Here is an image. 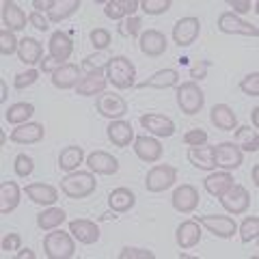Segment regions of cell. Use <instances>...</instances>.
Listing matches in <instances>:
<instances>
[{
  "instance_id": "cell-1",
  "label": "cell",
  "mask_w": 259,
  "mask_h": 259,
  "mask_svg": "<svg viewBox=\"0 0 259 259\" xmlns=\"http://www.w3.org/2000/svg\"><path fill=\"white\" fill-rule=\"evenodd\" d=\"M106 78L115 89H132L136 78V67L127 56H112L106 65Z\"/></svg>"
},
{
  "instance_id": "cell-2",
  "label": "cell",
  "mask_w": 259,
  "mask_h": 259,
  "mask_svg": "<svg viewBox=\"0 0 259 259\" xmlns=\"http://www.w3.org/2000/svg\"><path fill=\"white\" fill-rule=\"evenodd\" d=\"M44 250L50 259H69L76 253L74 236L63 229H52L44 238Z\"/></svg>"
},
{
  "instance_id": "cell-3",
  "label": "cell",
  "mask_w": 259,
  "mask_h": 259,
  "mask_svg": "<svg viewBox=\"0 0 259 259\" xmlns=\"http://www.w3.org/2000/svg\"><path fill=\"white\" fill-rule=\"evenodd\" d=\"M97 180L91 173H82V171H74L67 173L61 180V190L63 194H67L69 199H84L89 194L95 192Z\"/></svg>"
},
{
  "instance_id": "cell-4",
  "label": "cell",
  "mask_w": 259,
  "mask_h": 259,
  "mask_svg": "<svg viewBox=\"0 0 259 259\" xmlns=\"http://www.w3.org/2000/svg\"><path fill=\"white\" fill-rule=\"evenodd\" d=\"M177 106H180V110L184 112V115H199L201 108H203V104H205V95L203 91H201V87L197 82H184L177 87Z\"/></svg>"
},
{
  "instance_id": "cell-5",
  "label": "cell",
  "mask_w": 259,
  "mask_h": 259,
  "mask_svg": "<svg viewBox=\"0 0 259 259\" xmlns=\"http://www.w3.org/2000/svg\"><path fill=\"white\" fill-rule=\"evenodd\" d=\"M242 160H244V156H242V149L236 143L225 141L214 145V164L223 171H236L242 164Z\"/></svg>"
},
{
  "instance_id": "cell-6",
  "label": "cell",
  "mask_w": 259,
  "mask_h": 259,
  "mask_svg": "<svg viewBox=\"0 0 259 259\" xmlns=\"http://www.w3.org/2000/svg\"><path fill=\"white\" fill-rule=\"evenodd\" d=\"M177 180V168L171 164H158L145 177V188L149 192H162L168 190Z\"/></svg>"
},
{
  "instance_id": "cell-7",
  "label": "cell",
  "mask_w": 259,
  "mask_h": 259,
  "mask_svg": "<svg viewBox=\"0 0 259 259\" xmlns=\"http://www.w3.org/2000/svg\"><path fill=\"white\" fill-rule=\"evenodd\" d=\"M218 30L225 32V35H242V37H257L259 35V28L255 24L240 20L238 15L231 11H225L218 15Z\"/></svg>"
},
{
  "instance_id": "cell-8",
  "label": "cell",
  "mask_w": 259,
  "mask_h": 259,
  "mask_svg": "<svg viewBox=\"0 0 259 259\" xmlns=\"http://www.w3.org/2000/svg\"><path fill=\"white\" fill-rule=\"evenodd\" d=\"M95 106H97V112H100L102 117H106L110 121H117V119H121L127 112V102L121 95L112 93V91L100 93V97H97V102H95Z\"/></svg>"
},
{
  "instance_id": "cell-9",
  "label": "cell",
  "mask_w": 259,
  "mask_h": 259,
  "mask_svg": "<svg viewBox=\"0 0 259 259\" xmlns=\"http://www.w3.org/2000/svg\"><path fill=\"white\" fill-rule=\"evenodd\" d=\"M221 205H223L229 214H233V216L244 214L246 209L250 207V194H248V190L244 188V186L233 184L231 188L221 197Z\"/></svg>"
},
{
  "instance_id": "cell-10",
  "label": "cell",
  "mask_w": 259,
  "mask_h": 259,
  "mask_svg": "<svg viewBox=\"0 0 259 259\" xmlns=\"http://www.w3.org/2000/svg\"><path fill=\"white\" fill-rule=\"evenodd\" d=\"M194 221H197L199 225H203L209 233H214V236H218V238H233V233L238 231L236 221L229 218V216L209 214V216H197Z\"/></svg>"
},
{
  "instance_id": "cell-11",
  "label": "cell",
  "mask_w": 259,
  "mask_h": 259,
  "mask_svg": "<svg viewBox=\"0 0 259 259\" xmlns=\"http://www.w3.org/2000/svg\"><path fill=\"white\" fill-rule=\"evenodd\" d=\"M201 32V22L199 18H182L173 26V41L177 46H192L199 39Z\"/></svg>"
},
{
  "instance_id": "cell-12",
  "label": "cell",
  "mask_w": 259,
  "mask_h": 259,
  "mask_svg": "<svg viewBox=\"0 0 259 259\" xmlns=\"http://www.w3.org/2000/svg\"><path fill=\"white\" fill-rule=\"evenodd\" d=\"M197 205H199V190L194 188V186L184 184V186H180V188H175V192H173V207L177 209V212L190 214V212L197 209Z\"/></svg>"
},
{
  "instance_id": "cell-13",
  "label": "cell",
  "mask_w": 259,
  "mask_h": 259,
  "mask_svg": "<svg viewBox=\"0 0 259 259\" xmlns=\"http://www.w3.org/2000/svg\"><path fill=\"white\" fill-rule=\"evenodd\" d=\"M87 166L97 175H115L119 171V160L106 151H93L87 156Z\"/></svg>"
},
{
  "instance_id": "cell-14",
  "label": "cell",
  "mask_w": 259,
  "mask_h": 259,
  "mask_svg": "<svg viewBox=\"0 0 259 259\" xmlns=\"http://www.w3.org/2000/svg\"><path fill=\"white\" fill-rule=\"evenodd\" d=\"M177 246L182 250H190L201 242V225L197 221H184L175 231Z\"/></svg>"
},
{
  "instance_id": "cell-15",
  "label": "cell",
  "mask_w": 259,
  "mask_h": 259,
  "mask_svg": "<svg viewBox=\"0 0 259 259\" xmlns=\"http://www.w3.org/2000/svg\"><path fill=\"white\" fill-rule=\"evenodd\" d=\"M134 153L143 162H158L162 158V145L153 136H136L134 139Z\"/></svg>"
},
{
  "instance_id": "cell-16",
  "label": "cell",
  "mask_w": 259,
  "mask_h": 259,
  "mask_svg": "<svg viewBox=\"0 0 259 259\" xmlns=\"http://www.w3.org/2000/svg\"><path fill=\"white\" fill-rule=\"evenodd\" d=\"M141 125L151 132L153 136H173L175 134V123L173 119H168L166 115H156V112H151V115H143L141 117Z\"/></svg>"
},
{
  "instance_id": "cell-17",
  "label": "cell",
  "mask_w": 259,
  "mask_h": 259,
  "mask_svg": "<svg viewBox=\"0 0 259 259\" xmlns=\"http://www.w3.org/2000/svg\"><path fill=\"white\" fill-rule=\"evenodd\" d=\"M166 46H168V41L160 30H147V32H143L139 39L141 52L147 56H162L166 52Z\"/></svg>"
},
{
  "instance_id": "cell-18",
  "label": "cell",
  "mask_w": 259,
  "mask_h": 259,
  "mask_svg": "<svg viewBox=\"0 0 259 259\" xmlns=\"http://www.w3.org/2000/svg\"><path fill=\"white\" fill-rule=\"evenodd\" d=\"M69 233L74 236L80 244H95L100 240V227L93 221H71Z\"/></svg>"
},
{
  "instance_id": "cell-19",
  "label": "cell",
  "mask_w": 259,
  "mask_h": 259,
  "mask_svg": "<svg viewBox=\"0 0 259 259\" xmlns=\"http://www.w3.org/2000/svg\"><path fill=\"white\" fill-rule=\"evenodd\" d=\"M48 48H50V56H54L56 61L65 63L71 56V52H74V41H71V37L67 35V32L56 30V32H52Z\"/></svg>"
},
{
  "instance_id": "cell-20",
  "label": "cell",
  "mask_w": 259,
  "mask_h": 259,
  "mask_svg": "<svg viewBox=\"0 0 259 259\" xmlns=\"http://www.w3.org/2000/svg\"><path fill=\"white\" fill-rule=\"evenodd\" d=\"M106 71L104 69H95V71H89V74L78 82V95H95V93H104L106 89Z\"/></svg>"
},
{
  "instance_id": "cell-21",
  "label": "cell",
  "mask_w": 259,
  "mask_h": 259,
  "mask_svg": "<svg viewBox=\"0 0 259 259\" xmlns=\"http://www.w3.org/2000/svg\"><path fill=\"white\" fill-rule=\"evenodd\" d=\"M44 136H46L44 123H24L11 132V141L20 145H32V143L44 141Z\"/></svg>"
},
{
  "instance_id": "cell-22",
  "label": "cell",
  "mask_w": 259,
  "mask_h": 259,
  "mask_svg": "<svg viewBox=\"0 0 259 259\" xmlns=\"http://www.w3.org/2000/svg\"><path fill=\"white\" fill-rule=\"evenodd\" d=\"M106 130H108V141L115 145V147H127V145L134 141V130L123 119L110 121V125Z\"/></svg>"
},
{
  "instance_id": "cell-23",
  "label": "cell",
  "mask_w": 259,
  "mask_h": 259,
  "mask_svg": "<svg viewBox=\"0 0 259 259\" xmlns=\"http://www.w3.org/2000/svg\"><path fill=\"white\" fill-rule=\"evenodd\" d=\"M24 190H26L28 199L37 205H54L59 199V192L50 184H28Z\"/></svg>"
},
{
  "instance_id": "cell-24",
  "label": "cell",
  "mask_w": 259,
  "mask_h": 259,
  "mask_svg": "<svg viewBox=\"0 0 259 259\" xmlns=\"http://www.w3.org/2000/svg\"><path fill=\"white\" fill-rule=\"evenodd\" d=\"M209 121H212L218 130H223V132H231V130L238 127L236 112L227 106V104H216L212 112H209Z\"/></svg>"
},
{
  "instance_id": "cell-25",
  "label": "cell",
  "mask_w": 259,
  "mask_h": 259,
  "mask_svg": "<svg viewBox=\"0 0 259 259\" xmlns=\"http://www.w3.org/2000/svg\"><path fill=\"white\" fill-rule=\"evenodd\" d=\"M80 67L78 65H71V63H65L61 69H56L52 74V84L56 89H74L80 82Z\"/></svg>"
},
{
  "instance_id": "cell-26",
  "label": "cell",
  "mask_w": 259,
  "mask_h": 259,
  "mask_svg": "<svg viewBox=\"0 0 259 259\" xmlns=\"http://www.w3.org/2000/svg\"><path fill=\"white\" fill-rule=\"evenodd\" d=\"M3 22H5L7 30L15 32V30H24V28H26L28 18H26V13H24L18 5L11 3V0H7V3L3 5Z\"/></svg>"
},
{
  "instance_id": "cell-27",
  "label": "cell",
  "mask_w": 259,
  "mask_h": 259,
  "mask_svg": "<svg viewBox=\"0 0 259 259\" xmlns=\"http://www.w3.org/2000/svg\"><path fill=\"white\" fill-rule=\"evenodd\" d=\"M20 205V186L15 182L0 184V214L7 216Z\"/></svg>"
},
{
  "instance_id": "cell-28",
  "label": "cell",
  "mask_w": 259,
  "mask_h": 259,
  "mask_svg": "<svg viewBox=\"0 0 259 259\" xmlns=\"http://www.w3.org/2000/svg\"><path fill=\"white\" fill-rule=\"evenodd\" d=\"M18 56L24 65H35V63H41V56H44V46L37 41L35 37H24L20 46H18Z\"/></svg>"
},
{
  "instance_id": "cell-29",
  "label": "cell",
  "mask_w": 259,
  "mask_h": 259,
  "mask_svg": "<svg viewBox=\"0 0 259 259\" xmlns=\"http://www.w3.org/2000/svg\"><path fill=\"white\" fill-rule=\"evenodd\" d=\"M136 203V197H134V192L130 190V188H115L110 194H108V205L112 212H117V214H125L130 212V209L134 207Z\"/></svg>"
},
{
  "instance_id": "cell-30",
  "label": "cell",
  "mask_w": 259,
  "mask_h": 259,
  "mask_svg": "<svg viewBox=\"0 0 259 259\" xmlns=\"http://www.w3.org/2000/svg\"><path fill=\"white\" fill-rule=\"evenodd\" d=\"M203 186H205V190L212 194V197L216 199H221L223 194L227 192L233 186V177L229 171H223V173H212V175H207L205 180H203Z\"/></svg>"
},
{
  "instance_id": "cell-31",
  "label": "cell",
  "mask_w": 259,
  "mask_h": 259,
  "mask_svg": "<svg viewBox=\"0 0 259 259\" xmlns=\"http://www.w3.org/2000/svg\"><path fill=\"white\" fill-rule=\"evenodd\" d=\"M188 160L192 166L201 168V171H214V147L201 145V147H190L188 149Z\"/></svg>"
},
{
  "instance_id": "cell-32",
  "label": "cell",
  "mask_w": 259,
  "mask_h": 259,
  "mask_svg": "<svg viewBox=\"0 0 259 259\" xmlns=\"http://www.w3.org/2000/svg\"><path fill=\"white\" fill-rule=\"evenodd\" d=\"M32 115H35V106H32L30 102L11 104V106L5 110V119H7V123H11V125H24V123H28V119Z\"/></svg>"
},
{
  "instance_id": "cell-33",
  "label": "cell",
  "mask_w": 259,
  "mask_h": 259,
  "mask_svg": "<svg viewBox=\"0 0 259 259\" xmlns=\"http://www.w3.org/2000/svg\"><path fill=\"white\" fill-rule=\"evenodd\" d=\"M177 82H180V74H177L175 69H160L151 78L143 80L139 89H147V87L149 89H168V87H175Z\"/></svg>"
},
{
  "instance_id": "cell-34",
  "label": "cell",
  "mask_w": 259,
  "mask_h": 259,
  "mask_svg": "<svg viewBox=\"0 0 259 259\" xmlns=\"http://www.w3.org/2000/svg\"><path fill=\"white\" fill-rule=\"evenodd\" d=\"M78 9H80V0H54L50 11H48V20L54 24H61L69 15H74Z\"/></svg>"
},
{
  "instance_id": "cell-35",
  "label": "cell",
  "mask_w": 259,
  "mask_h": 259,
  "mask_svg": "<svg viewBox=\"0 0 259 259\" xmlns=\"http://www.w3.org/2000/svg\"><path fill=\"white\" fill-rule=\"evenodd\" d=\"M139 7L141 5L136 3V0H110V3L104 5V13H106V18H110V20H121L123 15L132 18Z\"/></svg>"
},
{
  "instance_id": "cell-36",
  "label": "cell",
  "mask_w": 259,
  "mask_h": 259,
  "mask_svg": "<svg viewBox=\"0 0 259 259\" xmlns=\"http://www.w3.org/2000/svg\"><path fill=\"white\" fill-rule=\"evenodd\" d=\"M82 160H84V151H82V147H78V145H69V147H65L59 153V166L67 173H74L76 168L82 164Z\"/></svg>"
},
{
  "instance_id": "cell-37",
  "label": "cell",
  "mask_w": 259,
  "mask_h": 259,
  "mask_svg": "<svg viewBox=\"0 0 259 259\" xmlns=\"http://www.w3.org/2000/svg\"><path fill=\"white\" fill-rule=\"evenodd\" d=\"M65 218H67L65 209H61V207H48V209H44V212L37 216V225H39V229H44V231H52L59 225L65 223Z\"/></svg>"
},
{
  "instance_id": "cell-38",
  "label": "cell",
  "mask_w": 259,
  "mask_h": 259,
  "mask_svg": "<svg viewBox=\"0 0 259 259\" xmlns=\"http://www.w3.org/2000/svg\"><path fill=\"white\" fill-rule=\"evenodd\" d=\"M236 145L242 149V151H259V134H257V127H250V125H244V127H236Z\"/></svg>"
},
{
  "instance_id": "cell-39",
  "label": "cell",
  "mask_w": 259,
  "mask_h": 259,
  "mask_svg": "<svg viewBox=\"0 0 259 259\" xmlns=\"http://www.w3.org/2000/svg\"><path fill=\"white\" fill-rule=\"evenodd\" d=\"M238 231H240L242 242H253V240H257V236H259V218L257 216L244 218V223L240 225Z\"/></svg>"
},
{
  "instance_id": "cell-40",
  "label": "cell",
  "mask_w": 259,
  "mask_h": 259,
  "mask_svg": "<svg viewBox=\"0 0 259 259\" xmlns=\"http://www.w3.org/2000/svg\"><path fill=\"white\" fill-rule=\"evenodd\" d=\"M13 171L18 177H28L35 171V162H32V158L26 156V153H20V156H15V160H13Z\"/></svg>"
},
{
  "instance_id": "cell-41",
  "label": "cell",
  "mask_w": 259,
  "mask_h": 259,
  "mask_svg": "<svg viewBox=\"0 0 259 259\" xmlns=\"http://www.w3.org/2000/svg\"><path fill=\"white\" fill-rule=\"evenodd\" d=\"M112 59V54L110 52H95V54H91V56H87L84 59V63H82V67L84 69H89V71H95V69H102L104 65H108V61Z\"/></svg>"
},
{
  "instance_id": "cell-42",
  "label": "cell",
  "mask_w": 259,
  "mask_h": 259,
  "mask_svg": "<svg viewBox=\"0 0 259 259\" xmlns=\"http://www.w3.org/2000/svg\"><path fill=\"white\" fill-rule=\"evenodd\" d=\"M171 0H143L141 3V9L147 13V15H160L171 9Z\"/></svg>"
},
{
  "instance_id": "cell-43",
  "label": "cell",
  "mask_w": 259,
  "mask_h": 259,
  "mask_svg": "<svg viewBox=\"0 0 259 259\" xmlns=\"http://www.w3.org/2000/svg\"><path fill=\"white\" fill-rule=\"evenodd\" d=\"M89 39H91V44H93V48L95 50H100V52H104L106 48L110 46V32L106 30V28H93L91 30V35H89Z\"/></svg>"
},
{
  "instance_id": "cell-44",
  "label": "cell",
  "mask_w": 259,
  "mask_h": 259,
  "mask_svg": "<svg viewBox=\"0 0 259 259\" xmlns=\"http://www.w3.org/2000/svg\"><path fill=\"white\" fill-rule=\"evenodd\" d=\"M141 26H143V20L136 18V15H132V18H127L119 24V35L123 37H136L141 32Z\"/></svg>"
},
{
  "instance_id": "cell-45",
  "label": "cell",
  "mask_w": 259,
  "mask_h": 259,
  "mask_svg": "<svg viewBox=\"0 0 259 259\" xmlns=\"http://www.w3.org/2000/svg\"><path fill=\"white\" fill-rule=\"evenodd\" d=\"M18 46H20V41H15L11 30H7V28L0 30V52L5 56H11L13 52H18Z\"/></svg>"
},
{
  "instance_id": "cell-46",
  "label": "cell",
  "mask_w": 259,
  "mask_h": 259,
  "mask_svg": "<svg viewBox=\"0 0 259 259\" xmlns=\"http://www.w3.org/2000/svg\"><path fill=\"white\" fill-rule=\"evenodd\" d=\"M37 80H39V71H37V69H28V71H22V74L15 76L13 87L22 91V89H26V87H30V84H35Z\"/></svg>"
},
{
  "instance_id": "cell-47",
  "label": "cell",
  "mask_w": 259,
  "mask_h": 259,
  "mask_svg": "<svg viewBox=\"0 0 259 259\" xmlns=\"http://www.w3.org/2000/svg\"><path fill=\"white\" fill-rule=\"evenodd\" d=\"M184 143L190 145V147H201V145L207 143V132L205 130H201V127L190 130V132L184 134Z\"/></svg>"
},
{
  "instance_id": "cell-48",
  "label": "cell",
  "mask_w": 259,
  "mask_h": 259,
  "mask_svg": "<svg viewBox=\"0 0 259 259\" xmlns=\"http://www.w3.org/2000/svg\"><path fill=\"white\" fill-rule=\"evenodd\" d=\"M240 89H242V91H244L246 95L257 97V95H259V74H257V71H253V74H248L246 78H242Z\"/></svg>"
},
{
  "instance_id": "cell-49",
  "label": "cell",
  "mask_w": 259,
  "mask_h": 259,
  "mask_svg": "<svg viewBox=\"0 0 259 259\" xmlns=\"http://www.w3.org/2000/svg\"><path fill=\"white\" fill-rule=\"evenodd\" d=\"M156 255L151 250H143V248H123L119 253V259H153Z\"/></svg>"
},
{
  "instance_id": "cell-50",
  "label": "cell",
  "mask_w": 259,
  "mask_h": 259,
  "mask_svg": "<svg viewBox=\"0 0 259 259\" xmlns=\"http://www.w3.org/2000/svg\"><path fill=\"white\" fill-rule=\"evenodd\" d=\"M20 246H22L20 233H7L3 238V250H20Z\"/></svg>"
},
{
  "instance_id": "cell-51",
  "label": "cell",
  "mask_w": 259,
  "mask_h": 259,
  "mask_svg": "<svg viewBox=\"0 0 259 259\" xmlns=\"http://www.w3.org/2000/svg\"><path fill=\"white\" fill-rule=\"evenodd\" d=\"M28 22L32 24V26H35L37 30H41V32H46L48 28H50V22H48L46 18L39 11H32L30 15H28Z\"/></svg>"
},
{
  "instance_id": "cell-52",
  "label": "cell",
  "mask_w": 259,
  "mask_h": 259,
  "mask_svg": "<svg viewBox=\"0 0 259 259\" xmlns=\"http://www.w3.org/2000/svg\"><path fill=\"white\" fill-rule=\"evenodd\" d=\"M209 65H212L209 61H199V65L190 67V78H192V82H194V80H203V78H205Z\"/></svg>"
},
{
  "instance_id": "cell-53",
  "label": "cell",
  "mask_w": 259,
  "mask_h": 259,
  "mask_svg": "<svg viewBox=\"0 0 259 259\" xmlns=\"http://www.w3.org/2000/svg\"><path fill=\"white\" fill-rule=\"evenodd\" d=\"M65 63H61V61H56L54 56H44L41 59V71L44 74H54L56 69H61Z\"/></svg>"
},
{
  "instance_id": "cell-54",
  "label": "cell",
  "mask_w": 259,
  "mask_h": 259,
  "mask_svg": "<svg viewBox=\"0 0 259 259\" xmlns=\"http://www.w3.org/2000/svg\"><path fill=\"white\" fill-rule=\"evenodd\" d=\"M229 7L233 11H238V13L250 11V3H248V0H229Z\"/></svg>"
},
{
  "instance_id": "cell-55",
  "label": "cell",
  "mask_w": 259,
  "mask_h": 259,
  "mask_svg": "<svg viewBox=\"0 0 259 259\" xmlns=\"http://www.w3.org/2000/svg\"><path fill=\"white\" fill-rule=\"evenodd\" d=\"M52 3H54V0H35V3H32V7H35V9H39V13H41V9L50 11Z\"/></svg>"
},
{
  "instance_id": "cell-56",
  "label": "cell",
  "mask_w": 259,
  "mask_h": 259,
  "mask_svg": "<svg viewBox=\"0 0 259 259\" xmlns=\"http://www.w3.org/2000/svg\"><path fill=\"white\" fill-rule=\"evenodd\" d=\"M18 257L20 259H35V253H32L30 248H24V250H20V253H18Z\"/></svg>"
},
{
  "instance_id": "cell-57",
  "label": "cell",
  "mask_w": 259,
  "mask_h": 259,
  "mask_svg": "<svg viewBox=\"0 0 259 259\" xmlns=\"http://www.w3.org/2000/svg\"><path fill=\"white\" fill-rule=\"evenodd\" d=\"M0 102H7V82H0Z\"/></svg>"
},
{
  "instance_id": "cell-58",
  "label": "cell",
  "mask_w": 259,
  "mask_h": 259,
  "mask_svg": "<svg viewBox=\"0 0 259 259\" xmlns=\"http://www.w3.org/2000/svg\"><path fill=\"white\" fill-rule=\"evenodd\" d=\"M250 117H253V125L257 127V125H259V108H257V106L253 108V112H250Z\"/></svg>"
},
{
  "instance_id": "cell-59",
  "label": "cell",
  "mask_w": 259,
  "mask_h": 259,
  "mask_svg": "<svg viewBox=\"0 0 259 259\" xmlns=\"http://www.w3.org/2000/svg\"><path fill=\"white\" fill-rule=\"evenodd\" d=\"M257 177H259V166H253V182H255V186L259 184V182H257Z\"/></svg>"
}]
</instances>
